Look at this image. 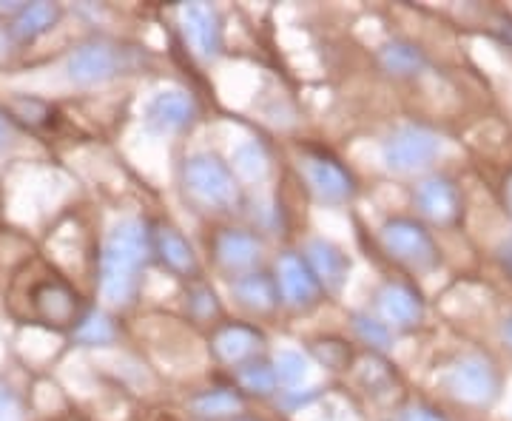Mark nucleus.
Instances as JSON below:
<instances>
[{"label": "nucleus", "instance_id": "nucleus-1", "mask_svg": "<svg viewBox=\"0 0 512 421\" xmlns=\"http://www.w3.org/2000/svg\"><path fill=\"white\" fill-rule=\"evenodd\" d=\"M154 257L151 251V225L140 217H123L114 222L97 259V288L100 299L126 311L134 305L137 291H140V276L146 271L148 259Z\"/></svg>", "mask_w": 512, "mask_h": 421}, {"label": "nucleus", "instance_id": "nucleus-2", "mask_svg": "<svg viewBox=\"0 0 512 421\" xmlns=\"http://www.w3.org/2000/svg\"><path fill=\"white\" fill-rule=\"evenodd\" d=\"M180 185H183L185 197L208 214L234 211L242 202L237 174L220 154H211V151H197L185 157L180 168Z\"/></svg>", "mask_w": 512, "mask_h": 421}, {"label": "nucleus", "instance_id": "nucleus-3", "mask_svg": "<svg viewBox=\"0 0 512 421\" xmlns=\"http://www.w3.org/2000/svg\"><path fill=\"white\" fill-rule=\"evenodd\" d=\"M134 69V49L109 37H89L66 55L63 72L74 89H97Z\"/></svg>", "mask_w": 512, "mask_h": 421}, {"label": "nucleus", "instance_id": "nucleus-4", "mask_svg": "<svg viewBox=\"0 0 512 421\" xmlns=\"http://www.w3.org/2000/svg\"><path fill=\"white\" fill-rule=\"evenodd\" d=\"M441 148L444 140L439 131L421 123H404L387 134L382 143V160L393 174H421L439 160Z\"/></svg>", "mask_w": 512, "mask_h": 421}, {"label": "nucleus", "instance_id": "nucleus-5", "mask_svg": "<svg viewBox=\"0 0 512 421\" xmlns=\"http://www.w3.org/2000/svg\"><path fill=\"white\" fill-rule=\"evenodd\" d=\"M444 387L456 402L490 407L501 393V376H498V367L487 356L464 353L444 370Z\"/></svg>", "mask_w": 512, "mask_h": 421}, {"label": "nucleus", "instance_id": "nucleus-6", "mask_svg": "<svg viewBox=\"0 0 512 421\" xmlns=\"http://www.w3.org/2000/svg\"><path fill=\"white\" fill-rule=\"evenodd\" d=\"M384 251L410 271H430L439 265V245L427 225L413 217H393L379 231Z\"/></svg>", "mask_w": 512, "mask_h": 421}, {"label": "nucleus", "instance_id": "nucleus-7", "mask_svg": "<svg viewBox=\"0 0 512 421\" xmlns=\"http://www.w3.org/2000/svg\"><path fill=\"white\" fill-rule=\"evenodd\" d=\"M29 305H32V316L40 325L52 330H69V333L86 313L80 293L60 276H52V279H43V282L32 285Z\"/></svg>", "mask_w": 512, "mask_h": 421}, {"label": "nucleus", "instance_id": "nucleus-8", "mask_svg": "<svg viewBox=\"0 0 512 421\" xmlns=\"http://www.w3.org/2000/svg\"><path fill=\"white\" fill-rule=\"evenodd\" d=\"M276 288L282 296V305H288L293 311H311L322 302V285L313 276L308 259L296 251H285L276 259Z\"/></svg>", "mask_w": 512, "mask_h": 421}, {"label": "nucleus", "instance_id": "nucleus-9", "mask_svg": "<svg viewBox=\"0 0 512 421\" xmlns=\"http://www.w3.org/2000/svg\"><path fill=\"white\" fill-rule=\"evenodd\" d=\"M262 254H265L262 239L248 228H220L211 239V257L217 262V268L234 279L259 271Z\"/></svg>", "mask_w": 512, "mask_h": 421}, {"label": "nucleus", "instance_id": "nucleus-10", "mask_svg": "<svg viewBox=\"0 0 512 421\" xmlns=\"http://www.w3.org/2000/svg\"><path fill=\"white\" fill-rule=\"evenodd\" d=\"M302 171L311 194L322 205H348L356 197V177L330 154H311Z\"/></svg>", "mask_w": 512, "mask_h": 421}, {"label": "nucleus", "instance_id": "nucleus-11", "mask_svg": "<svg viewBox=\"0 0 512 421\" xmlns=\"http://www.w3.org/2000/svg\"><path fill=\"white\" fill-rule=\"evenodd\" d=\"M185 43L200 60H217L225 46V29H222L220 12L211 3H188L180 9Z\"/></svg>", "mask_w": 512, "mask_h": 421}, {"label": "nucleus", "instance_id": "nucleus-12", "mask_svg": "<svg viewBox=\"0 0 512 421\" xmlns=\"http://www.w3.org/2000/svg\"><path fill=\"white\" fill-rule=\"evenodd\" d=\"M146 129L154 134H180V131L191 129L197 120V103L185 89H163L157 92L146 103Z\"/></svg>", "mask_w": 512, "mask_h": 421}, {"label": "nucleus", "instance_id": "nucleus-13", "mask_svg": "<svg viewBox=\"0 0 512 421\" xmlns=\"http://www.w3.org/2000/svg\"><path fill=\"white\" fill-rule=\"evenodd\" d=\"M265 333L256 328V325H248V322H228V325H220L211 336V350L214 356L220 359L222 365L228 367H242L254 359H262L265 353Z\"/></svg>", "mask_w": 512, "mask_h": 421}, {"label": "nucleus", "instance_id": "nucleus-14", "mask_svg": "<svg viewBox=\"0 0 512 421\" xmlns=\"http://www.w3.org/2000/svg\"><path fill=\"white\" fill-rule=\"evenodd\" d=\"M63 20V6L60 3H26L18 15L3 23V43L9 46H32L40 37L55 32Z\"/></svg>", "mask_w": 512, "mask_h": 421}, {"label": "nucleus", "instance_id": "nucleus-15", "mask_svg": "<svg viewBox=\"0 0 512 421\" xmlns=\"http://www.w3.org/2000/svg\"><path fill=\"white\" fill-rule=\"evenodd\" d=\"M413 202L424 220L436 225H453L461 217V194L453 180L433 174L413 188Z\"/></svg>", "mask_w": 512, "mask_h": 421}, {"label": "nucleus", "instance_id": "nucleus-16", "mask_svg": "<svg viewBox=\"0 0 512 421\" xmlns=\"http://www.w3.org/2000/svg\"><path fill=\"white\" fill-rule=\"evenodd\" d=\"M376 308L387 328H416L424 319V302L416 288L404 282H387L382 291L376 293Z\"/></svg>", "mask_w": 512, "mask_h": 421}, {"label": "nucleus", "instance_id": "nucleus-17", "mask_svg": "<svg viewBox=\"0 0 512 421\" xmlns=\"http://www.w3.org/2000/svg\"><path fill=\"white\" fill-rule=\"evenodd\" d=\"M151 251L163 262V268H168L174 276L194 279L200 274V259L194 254L191 242L168 222H160L151 228Z\"/></svg>", "mask_w": 512, "mask_h": 421}, {"label": "nucleus", "instance_id": "nucleus-18", "mask_svg": "<svg viewBox=\"0 0 512 421\" xmlns=\"http://www.w3.org/2000/svg\"><path fill=\"white\" fill-rule=\"evenodd\" d=\"M302 257L308 259L313 276L319 279V285H322V291L325 293H339L345 285H348L350 259L348 254H345L339 245H333L330 239L325 237L308 239V245H305V254H302Z\"/></svg>", "mask_w": 512, "mask_h": 421}, {"label": "nucleus", "instance_id": "nucleus-19", "mask_svg": "<svg viewBox=\"0 0 512 421\" xmlns=\"http://www.w3.org/2000/svg\"><path fill=\"white\" fill-rule=\"evenodd\" d=\"M231 296H234V302L242 311L254 313V316H268L282 305L274 274H268L262 268L245 276H237L231 282Z\"/></svg>", "mask_w": 512, "mask_h": 421}, {"label": "nucleus", "instance_id": "nucleus-20", "mask_svg": "<svg viewBox=\"0 0 512 421\" xmlns=\"http://www.w3.org/2000/svg\"><path fill=\"white\" fill-rule=\"evenodd\" d=\"M191 413L202 421H222V419H234L237 413H242L245 407V399L242 393L234 390V387H214V390H205L200 396H194L191 402Z\"/></svg>", "mask_w": 512, "mask_h": 421}, {"label": "nucleus", "instance_id": "nucleus-21", "mask_svg": "<svg viewBox=\"0 0 512 421\" xmlns=\"http://www.w3.org/2000/svg\"><path fill=\"white\" fill-rule=\"evenodd\" d=\"M231 171L237 174V180L245 183H262L271 174V154L259 140H245L234 148L231 154Z\"/></svg>", "mask_w": 512, "mask_h": 421}, {"label": "nucleus", "instance_id": "nucleus-22", "mask_svg": "<svg viewBox=\"0 0 512 421\" xmlns=\"http://www.w3.org/2000/svg\"><path fill=\"white\" fill-rule=\"evenodd\" d=\"M379 63L387 74L393 77H416L419 72H424L427 66V55L421 52L416 43H407V40H393L382 46L379 52Z\"/></svg>", "mask_w": 512, "mask_h": 421}, {"label": "nucleus", "instance_id": "nucleus-23", "mask_svg": "<svg viewBox=\"0 0 512 421\" xmlns=\"http://www.w3.org/2000/svg\"><path fill=\"white\" fill-rule=\"evenodd\" d=\"M72 339L83 348H109L117 342V325L106 311H86L74 325Z\"/></svg>", "mask_w": 512, "mask_h": 421}, {"label": "nucleus", "instance_id": "nucleus-24", "mask_svg": "<svg viewBox=\"0 0 512 421\" xmlns=\"http://www.w3.org/2000/svg\"><path fill=\"white\" fill-rule=\"evenodd\" d=\"M234 376H237L239 387H242L245 393H251V396H271L276 387H279L276 385L274 365L265 362V359H254V362H248V365L237 367Z\"/></svg>", "mask_w": 512, "mask_h": 421}, {"label": "nucleus", "instance_id": "nucleus-25", "mask_svg": "<svg viewBox=\"0 0 512 421\" xmlns=\"http://www.w3.org/2000/svg\"><path fill=\"white\" fill-rule=\"evenodd\" d=\"M359 382H362V387H365L370 396L384 399V396H390L396 390V373H393V367L387 365V362L370 356L365 365H362V370H359Z\"/></svg>", "mask_w": 512, "mask_h": 421}, {"label": "nucleus", "instance_id": "nucleus-26", "mask_svg": "<svg viewBox=\"0 0 512 421\" xmlns=\"http://www.w3.org/2000/svg\"><path fill=\"white\" fill-rule=\"evenodd\" d=\"M276 385L285 390H296L308 379V359L299 350H282L274 359Z\"/></svg>", "mask_w": 512, "mask_h": 421}, {"label": "nucleus", "instance_id": "nucleus-27", "mask_svg": "<svg viewBox=\"0 0 512 421\" xmlns=\"http://www.w3.org/2000/svg\"><path fill=\"white\" fill-rule=\"evenodd\" d=\"M9 117L15 123H23V126H32V129H40V126H49L52 123V106L43 103V100H35V97H15L9 106Z\"/></svg>", "mask_w": 512, "mask_h": 421}, {"label": "nucleus", "instance_id": "nucleus-28", "mask_svg": "<svg viewBox=\"0 0 512 421\" xmlns=\"http://www.w3.org/2000/svg\"><path fill=\"white\" fill-rule=\"evenodd\" d=\"M353 333L373 350H387L393 345V328H387L382 319L370 313H353Z\"/></svg>", "mask_w": 512, "mask_h": 421}, {"label": "nucleus", "instance_id": "nucleus-29", "mask_svg": "<svg viewBox=\"0 0 512 421\" xmlns=\"http://www.w3.org/2000/svg\"><path fill=\"white\" fill-rule=\"evenodd\" d=\"M185 308L188 313L194 316V319H200V322H211V319H217L220 316V299H217V293L211 291L208 285H191L188 288V296H185Z\"/></svg>", "mask_w": 512, "mask_h": 421}, {"label": "nucleus", "instance_id": "nucleus-30", "mask_svg": "<svg viewBox=\"0 0 512 421\" xmlns=\"http://www.w3.org/2000/svg\"><path fill=\"white\" fill-rule=\"evenodd\" d=\"M313 356L328 367V370H348L350 365V348L339 339H325L313 345Z\"/></svg>", "mask_w": 512, "mask_h": 421}, {"label": "nucleus", "instance_id": "nucleus-31", "mask_svg": "<svg viewBox=\"0 0 512 421\" xmlns=\"http://www.w3.org/2000/svg\"><path fill=\"white\" fill-rule=\"evenodd\" d=\"M0 421H26V404L12 385L0 382Z\"/></svg>", "mask_w": 512, "mask_h": 421}, {"label": "nucleus", "instance_id": "nucleus-32", "mask_svg": "<svg viewBox=\"0 0 512 421\" xmlns=\"http://www.w3.org/2000/svg\"><path fill=\"white\" fill-rule=\"evenodd\" d=\"M15 140H18V123L9 117V111L0 106V157L15 146Z\"/></svg>", "mask_w": 512, "mask_h": 421}, {"label": "nucleus", "instance_id": "nucleus-33", "mask_svg": "<svg viewBox=\"0 0 512 421\" xmlns=\"http://www.w3.org/2000/svg\"><path fill=\"white\" fill-rule=\"evenodd\" d=\"M288 399H285V407L288 410H299V407H308L311 402H316L322 396V387H308V390H285Z\"/></svg>", "mask_w": 512, "mask_h": 421}, {"label": "nucleus", "instance_id": "nucleus-34", "mask_svg": "<svg viewBox=\"0 0 512 421\" xmlns=\"http://www.w3.org/2000/svg\"><path fill=\"white\" fill-rule=\"evenodd\" d=\"M402 421H447L439 410L427 407V404H410L402 413Z\"/></svg>", "mask_w": 512, "mask_h": 421}, {"label": "nucleus", "instance_id": "nucleus-35", "mask_svg": "<svg viewBox=\"0 0 512 421\" xmlns=\"http://www.w3.org/2000/svg\"><path fill=\"white\" fill-rule=\"evenodd\" d=\"M504 200H507V208H510L512 214V171L507 174V180H504Z\"/></svg>", "mask_w": 512, "mask_h": 421}, {"label": "nucleus", "instance_id": "nucleus-36", "mask_svg": "<svg viewBox=\"0 0 512 421\" xmlns=\"http://www.w3.org/2000/svg\"><path fill=\"white\" fill-rule=\"evenodd\" d=\"M504 339H507V345L512 348V313L507 316V322H504Z\"/></svg>", "mask_w": 512, "mask_h": 421}, {"label": "nucleus", "instance_id": "nucleus-37", "mask_svg": "<svg viewBox=\"0 0 512 421\" xmlns=\"http://www.w3.org/2000/svg\"><path fill=\"white\" fill-rule=\"evenodd\" d=\"M234 421H262V419H234Z\"/></svg>", "mask_w": 512, "mask_h": 421}]
</instances>
